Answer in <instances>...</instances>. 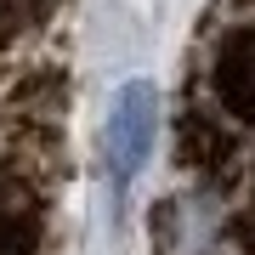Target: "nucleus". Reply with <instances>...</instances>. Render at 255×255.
Masks as SVG:
<instances>
[{
    "label": "nucleus",
    "instance_id": "obj_1",
    "mask_svg": "<svg viewBox=\"0 0 255 255\" xmlns=\"http://www.w3.org/2000/svg\"><path fill=\"white\" fill-rule=\"evenodd\" d=\"M159 142V85L153 80H125L102 114V170L114 193H130L136 176L147 170Z\"/></svg>",
    "mask_w": 255,
    "mask_h": 255
},
{
    "label": "nucleus",
    "instance_id": "obj_2",
    "mask_svg": "<svg viewBox=\"0 0 255 255\" xmlns=\"http://www.w3.org/2000/svg\"><path fill=\"white\" fill-rule=\"evenodd\" d=\"M204 91H210V108L227 114L233 125H255V23H233L216 40Z\"/></svg>",
    "mask_w": 255,
    "mask_h": 255
},
{
    "label": "nucleus",
    "instance_id": "obj_3",
    "mask_svg": "<svg viewBox=\"0 0 255 255\" xmlns=\"http://www.w3.org/2000/svg\"><path fill=\"white\" fill-rule=\"evenodd\" d=\"M233 159H238L233 119L216 114L210 102H204V108H187V119H182V164L199 170L204 182H216L221 170H233Z\"/></svg>",
    "mask_w": 255,
    "mask_h": 255
},
{
    "label": "nucleus",
    "instance_id": "obj_4",
    "mask_svg": "<svg viewBox=\"0 0 255 255\" xmlns=\"http://www.w3.org/2000/svg\"><path fill=\"white\" fill-rule=\"evenodd\" d=\"M233 244L244 250V255H255V199H250V204L233 216Z\"/></svg>",
    "mask_w": 255,
    "mask_h": 255
}]
</instances>
